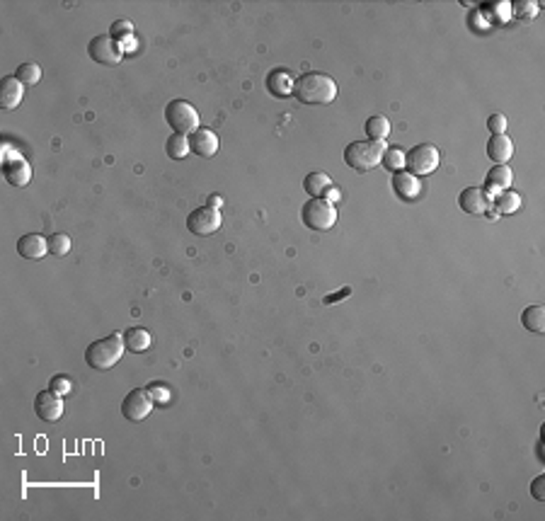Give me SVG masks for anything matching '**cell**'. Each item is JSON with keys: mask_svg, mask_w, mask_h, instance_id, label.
<instances>
[{"mask_svg": "<svg viewBox=\"0 0 545 521\" xmlns=\"http://www.w3.org/2000/svg\"><path fill=\"white\" fill-rule=\"evenodd\" d=\"M293 95L303 105H330L337 98V83L327 73L308 71L293 81Z\"/></svg>", "mask_w": 545, "mask_h": 521, "instance_id": "6da1fadb", "label": "cell"}, {"mask_svg": "<svg viewBox=\"0 0 545 521\" xmlns=\"http://www.w3.org/2000/svg\"><path fill=\"white\" fill-rule=\"evenodd\" d=\"M385 153L383 141H354L344 148V163L356 172H368L380 165V158Z\"/></svg>", "mask_w": 545, "mask_h": 521, "instance_id": "3957f363", "label": "cell"}, {"mask_svg": "<svg viewBox=\"0 0 545 521\" xmlns=\"http://www.w3.org/2000/svg\"><path fill=\"white\" fill-rule=\"evenodd\" d=\"M543 488H545V475H538V478L531 483V495L536 497L538 502H543V500H545V492H543Z\"/></svg>", "mask_w": 545, "mask_h": 521, "instance_id": "d6a6232c", "label": "cell"}, {"mask_svg": "<svg viewBox=\"0 0 545 521\" xmlns=\"http://www.w3.org/2000/svg\"><path fill=\"white\" fill-rule=\"evenodd\" d=\"M487 156L497 163V165H507L514 156V144L507 134H495L487 141Z\"/></svg>", "mask_w": 545, "mask_h": 521, "instance_id": "2e32d148", "label": "cell"}, {"mask_svg": "<svg viewBox=\"0 0 545 521\" xmlns=\"http://www.w3.org/2000/svg\"><path fill=\"white\" fill-rule=\"evenodd\" d=\"M458 206H461V211L470 213V216H480V213H485L490 209V194L485 189H480V187H468L458 197Z\"/></svg>", "mask_w": 545, "mask_h": 521, "instance_id": "8fae6325", "label": "cell"}, {"mask_svg": "<svg viewBox=\"0 0 545 521\" xmlns=\"http://www.w3.org/2000/svg\"><path fill=\"white\" fill-rule=\"evenodd\" d=\"M512 180H514L512 168L509 165H495L490 172H487L485 185H487V189H492V192H504V189H509Z\"/></svg>", "mask_w": 545, "mask_h": 521, "instance_id": "ac0fdd59", "label": "cell"}, {"mask_svg": "<svg viewBox=\"0 0 545 521\" xmlns=\"http://www.w3.org/2000/svg\"><path fill=\"white\" fill-rule=\"evenodd\" d=\"M124 342H127V347L136 354L146 352V349L151 347V332L143 330V327H129V330L124 332Z\"/></svg>", "mask_w": 545, "mask_h": 521, "instance_id": "44dd1931", "label": "cell"}, {"mask_svg": "<svg viewBox=\"0 0 545 521\" xmlns=\"http://www.w3.org/2000/svg\"><path fill=\"white\" fill-rule=\"evenodd\" d=\"M151 410H153V398L146 388H134L122 403V415L127 417L129 422L146 420V417L151 415Z\"/></svg>", "mask_w": 545, "mask_h": 521, "instance_id": "ba28073f", "label": "cell"}, {"mask_svg": "<svg viewBox=\"0 0 545 521\" xmlns=\"http://www.w3.org/2000/svg\"><path fill=\"white\" fill-rule=\"evenodd\" d=\"M366 134H368V139L371 141H385L388 139V134H390V122L380 115L371 117L366 122Z\"/></svg>", "mask_w": 545, "mask_h": 521, "instance_id": "cb8c5ba5", "label": "cell"}, {"mask_svg": "<svg viewBox=\"0 0 545 521\" xmlns=\"http://www.w3.org/2000/svg\"><path fill=\"white\" fill-rule=\"evenodd\" d=\"M49 252L54 257H64V254L71 252V238L66 233H54L49 238Z\"/></svg>", "mask_w": 545, "mask_h": 521, "instance_id": "83f0119b", "label": "cell"}, {"mask_svg": "<svg viewBox=\"0 0 545 521\" xmlns=\"http://www.w3.org/2000/svg\"><path fill=\"white\" fill-rule=\"evenodd\" d=\"M189 148L201 158H211L218 153V136L211 129L199 127L194 134H189Z\"/></svg>", "mask_w": 545, "mask_h": 521, "instance_id": "5bb4252c", "label": "cell"}, {"mask_svg": "<svg viewBox=\"0 0 545 521\" xmlns=\"http://www.w3.org/2000/svg\"><path fill=\"white\" fill-rule=\"evenodd\" d=\"M112 39H117L119 44H122V39H131L134 37V25L129 20H117L115 25H112Z\"/></svg>", "mask_w": 545, "mask_h": 521, "instance_id": "f1b7e54d", "label": "cell"}, {"mask_svg": "<svg viewBox=\"0 0 545 521\" xmlns=\"http://www.w3.org/2000/svg\"><path fill=\"white\" fill-rule=\"evenodd\" d=\"M266 88H269V93H274L276 98H286V95L293 93L291 78H288V73H283V71L269 73V76H266Z\"/></svg>", "mask_w": 545, "mask_h": 521, "instance_id": "7402d4cb", "label": "cell"}, {"mask_svg": "<svg viewBox=\"0 0 545 521\" xmlns=\"http://www.w3.org/2000/svg\"><path fill=\"white\" fill-rule=\"evenodd\" d=\"M88 54L90 59L100 66H117L124 56V49L110 34H100V37H95L93 42L88 44Z\"/></svg>", "mask_w": 545, "mask_h": 521, "instance_id": "52a82bcc", "label": "cell"}, {"mask_svg": "<svg viewBox=\"0 0 545 521\" xmlns=\"http://www.w3.org/2000/svg\"><path fill=\"white\" fill-rule=\"evenodd\" d=\"M187 228L194 235H211L221 228V213L213 206H201L189 213L187 218Z\"/></svg>", "mask_w": 545, "mask_h": 521, "instance_id": "9c48e42d", "label": "cell"}, {"mask_svg": "<svg viewBox=\"0 0 545 521\" xmlns=\"http://www.w3.org/2000/svg\"><path fill=\"white\" fill-rule=\"evenodd\" d=\"M165 122L172 129V134H194L199 129V115L197 110L184 100H172L165 107Z\"/></svg>", "mask_w": 545, "mask_h": 521, "instance_id": "5b68a950", "label": "cell"}, {"mask_svg": "<svg viewBox=\"0 0 545 521\" xmlns=\"http://www.w3.org/2000/svg\"><path fill=\"white\" fill-rule=\"evenodd\" d=\"M303 187L310 194V199H322V194H327V192L332 189V180L327 177L325 172H310L308 177H305Z\"/></svg>", "mask_w": 545, "mask_h": 521, "instance_id": "d6986e66", "label": "cell"}, {"mask_svg": "<svg viewBox=\"0 0 545 521\" xmlns=\"http://www.w3.org/2000/svg\"><path fill=\"white\" fill-rule=\"evenodd\" d=\"M34 412L42 417L44 422H56L64 415V395L54 393V390H42L34 398Z\"/></svg>", "mask_w": 545, "mask_h": 521, "instance_id": "30bf717a", "label": "cell"}, {"mask_svg": "<svg viewBox=\"0 0 545 521\" xmlns=\"http://www.w3.org/2000/svg\"><path fill=\"white\" fill-rule=\"evenodd\" d=\"M380 163H383V168L390 170V172H400V170L405 168V151L388 148L383 153V158H380Z\"/></svg>", "mask_w": 545, "mask_h": 521, "instance_id": "4316f807", "label": "cell"}, {"mask_svg": "<svg viewBox=\"0 0 545 521\" xmlns=\"http://www.w3.org/2000/svg\"><path fill=\"white\" fill-rule=\"evenodd\" d=\"M15 78L22 85H37L42 81V68L37 64H20L15 68Z\"/></svg>", "mask_w": 545, "mask_h": 521, "instance_id": "484cf974", "label": "cell"}, {"mask_svg": "<svg viewBox=\"0 0 545 521\" xmlns=\"http://www.w3.org/2000/svg\"><path fill=\"white\" fill-rule=\"evenodd\" d=\"M209 206H213V209H221V206H223V199H221L218 194L209 197Z\"/></svg>", "mask_w": 545, "mask_h": 521, "instance_id": "836d02e7", "label": "cell"}, {"mask_svg": "<svg viewBox=\"0 0 545 521\" xmlns=\"http://www.w3.org/2000/svg\"><path fill=\"white\" fill-rule=\"evenodd\" d=\"M300 218L313 230H330L337 223V209L327 199H310L300 209Z\"/></svg>", "mask_w": 545, "mask_h": 521, "instance_id": "277c9868", "label": "cell"}, {"mask_svg": "<svg viewBox=\"0 0 545 521\" xmlns=\"http://www.w3.org/2000/svg\"><path fill=\"white\" fill-rule=\"evenodd\" d=\"M512 8H514V15L521 17V20H526V17H536V13H538L536 3H516V5H512Z\"/></svg>", "mask_w": 545, "mask_h": 521, "instance_id": "f546056e", "label": "cell"}, {"mask_svg": "<svg viewBox=\"0 0 545 521\" xmlns=\"http://www.w3.org/2000/svg\"><path fill=\"white\" fill-rule=\"evenodd\" d=\"M3 177L8 180V185L13 187H27L32 180V168L30 163L25 160V158H8V160L3 163Z\"/></svg>", "mask_w": 545, "mask_h": 521, "instance_id": "7c38bea8", "label": "cell"}, {"mask_svg": "<svg viewBox=\"0 0 545 521\" xmlns=\"http://www.w3.org/2000/svg\"><path fill=\"white\" fill-rule=\"evenodd\" d=\"M17 252H20L25 259H32V262H37V259H42L44 254L49 252V238H44V235H39V233L22 235L20 240H17Z\"/></svg>", "mask_w": 545, "mask_h": 521, "instance_id": "4fadbf2b", "label": "cell"}, {"mask_svg": "<svg viewBox=\"0 0 545 521\" xmlns=\"http://www.w3.org/2000/svg\"><path fill=\"white\" fill-rule=\"evenodd\" d=\"M405 168L412 175H429L439 168V151L431 144H419L405 153Z\"/></svg>", "mask_w": 545, "mask_h": 521, "instance_id": "8992f818", "label": "cell"}, {"mask_svg": "<svg viewBox=\"0 0 545 521\" xmlns=\"http://www.w3.org/2000/svg\"><path fill=\"white\" fill-rule=\"evenodd\" d=\"M124 347H127L124 335L112 332V335L95 339V342L88 344V349H85V361H88L90 369L107 371L115 364H119V359H122V354H124Z\"/></svg>", "mask_w": 545, "mask_h": 521, "instance_id": "7a4b0ae2", "label": "cell"}, {"mask_svg": "<svg viewBox=\"0 0 545 521\" xmlns=\"http://www.w3.org/2000/svg\"><path fill=\"white\" fill-rule=\"evenodd\" d=\"M521 322H524L526 330L541 335V332H545V308L543 305H529V308L521 313Z\"/></svg>", "mask_w": 545, "mask_h": 521, "instance_id": "ffe728a7", "label": "cell"}, {"mask_svg": "<svg viewBox=\"0 0 545 521\" xmlns=\"http://www.w3.org/2000/svg\"><path fill=\"white\" fill-rule=\"evenodd\" d=\"M487 129L492 131V136H495V134H504V131H507V117H504V115H492L490 119H487Z\"/></svg>", "mask_w": 545, "mask_h": 521, "instance_id": "4dcf8cb0", "label": "cell"}, {"mask_svg": "<svg viewBox=\"0 0 545 521\" xmlns=\"http://www.w3.org/2000/svg\"><path fill=\"white\" fill-rule=\"evenodd\" d=\"M189 151H192L189 136H184V134H172L165 144V153H168V158H172V160H182Z\"/></svg>", "mask_w": 545, "mask_h": 521, "instance_id": "603a6c76", "label": "cell"}, {"mask_svg": "<svg viewBox=\"0 0 545 521\" xmlns=\"http://www.w3.org/2000/svg\"><path fill=\"white\" fill-rule=\"evenodd\" d=\"M495 204H497L499 213H516L519 211V206H521V197L516 194L514 189H504V192H499L497 194Z\"/></svg>", "mask_w": 545, "mask_h": 521, "instance_id": "d4e9b609", "label": "cell"}, {"mask_svg": "<svg viewBox=\"0 0 545 521\" xmlns=\"http://www.w3.org/2000/svg\"><path fill=\"white\" fill-rule=\"evenodd\" d=\"M22 98H25V85L17 81L15 76L3 78V83H0V107L3 110H15L22 102Z\"/></svg>", "mask_w": 545, "mask_h": 521, "instance_id": "e0dca14e", "label": "cell"}, {"mask_svg": "<svg viewBox=\"0 0 545 521\" xmlns=\"http://www.w3.org/2000/svg\"><path fill=\"white\" fill-rule=\"evenodd\" d=\"M393 192L400 197L402 201H412L419 197V180L417 175L407 172V170H400V172L393 175Z\"/></svg>", "mask_w": 545, "mask_h": 521, "instance_id": "9a60e30c", "label": "cell"}, {"mask_svg": "<svg viewBox=\"0 0 545 521\" xmlns=\"http://www.w3.org/2000/svg\"><path fill=\"white\" fill-rule=\"evenodd\" d=\"M51 390H54V393H59V395H66L68 390H71V383H68L66 376H54V378H51Z\"/></svg>", "mask_w": 545, "mask_h": 521, "instance_id": "1f68e13d", "label": "cell"}]
</instances>
